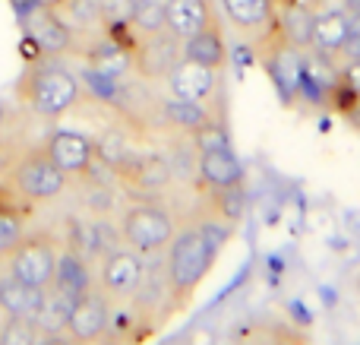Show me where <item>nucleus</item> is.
Wrapping results in <instances>:
<instances>
[{
	"label": "nucleus",
	"mask_w": 360,
	"mask_h": 345,
	"mask_svg": "<svg viewBox=\"0 0 360 345\" xmlns=\"http://www.w3.org/2000/svg\"><path fill=\"white\" fill-rule=\"evenodd\" d=\"M165 279H168V301L174 310H184L205 282L215 263L218 244L199 225H184L174 232L171 244L165 247Z\"/></svg>",
	"instance_id": "f257e3e1"
},
{
	"label": "nucleus",
	"mask_w": 360,
	"mask_h": 345,
	"mask_svg": "<svg viewBox=\"0 0 360 345\" xmlns=\"http://www.w3.org/2000/svg\"><path fill=\"white\" fill-rule=\"evenodd\" d=\"M165 29L177 35L180 42L190 38L193 32L205 29L209 23H218V10L212 0H162Z\"/></svg>",
	"instance_id": "ddd939ff"
},
{
	"label": "nucleus",
	"mask_w": 360,
	"mask_h": 345,
	"mask_svg": "<svg viewBox=\"0 0 360 345\" xmlns=\"http://www.w3.org/2000/svg\"><path fill=\"white\" fill-rule=\"evenodd\" d=\"M114 177L133 194H155V190L168 187L171 162L165 156H133Z\"/></svg>",
	"instance_id": "4468645a"
},
{
	"label": "nucleus",
	"mask_w": 360,
	"mask_h": 345,
	"mask_svg": "<svg viewBox=\"0 0 360 345\" xmlns=\"http://www.w3.org/2000/svg\"><path fill=\"white\" fill-rule=\"evenodd\" d=\"M338 76H342V82L351 89V92L360 95V57H354V61H348V63H342V67H338Z\"/></svg>",
	"instance_id": "bb28decb"
},
{
	"label": "nucleus",
	"mask_w": 360,
	"mask_h": 345,
	"mask_svg": "<svg viewBox=\"0 0 360 345\" xmlns=\"http://www.w3.org/2000/svg\"><path fill=\"white\" fill-rule=\"evenodd\" d=\"M48 289H54L57 295L63 298H79L82 291L95 289L92 285V270H89L86 257H82L79 251H60V257H57V266H54V279H51Z\"/></svg>",
	"instance_id": "f3484780"
},
{
	"label": "nucleus",
	"mask_w": 360,
	"mask_h": 345,
	"mask_svg": "<svg viewBox=\"0 0 360 345\" xmlns=\"http://www.w3.org/2000/svg\"><path fill=\"white\" fill-rule=\"evenodd\" d=\"M177 232V219L165 203L158 200H139L130 203L120 215V238L136 253H162L171 244Z\"/></svg>",
	"instance_id": "20e7f679"
},
{
	"label": "nucleus",
	"mask_w": 360,
	"mask_h": 345,
	"mask_svg": "<svg viewBox=\"0 0 360 345\" xmlns=\"http://www.w3.org/2000/svg\"><path fill=\"white\" fill-rule=\"evenodd\" d=\"M180 57L221 73V67L228 63V44H224V35H221V19L209 23L199 32H193L190 38H184V42H180Z\"/></svg>",
	"instance_id": "2eb2a0df"
},
{
	"label": "nucleus",
	"mask_w": 360,
	"mask_h": 345,
	"mask_svg": "<svg viewBox=\"0 0 360 345\" xmlns=\"http://www.w3.org/2000/svg\"><path fill=\"white\" fill-rule=\"evenodd\" d=\"M146 279V263L143 253L120 247V251H108L105 260L98 266V291L108 298L111 304H124L133 301Z\"/></svg>",
	"instance_id": "6e6552de"
},
{
	"label": "nucleus",
	"mask_w": 360,
	"mask_h": 345,
	"mask_svg": "<svg viewBox=\"0 0 360 345\" xmlns=\"http://www.w3.org/2000/svg\"><path fill=\"white\" fill-rule=\"evenodd\" d=\"M82 99V86L76 73H70L63 63L32 61L29 70L16 82V101L32 111L35 118H63Z\"/></svg>",
	"instance_id": "f03ea898"
},
{
	"label": "nucleus",
	"mask_w": 360,
	"mask_h": 345,
	"mask_svg": "<svg viewBox=\"0 0 360 345\" xmlns=\"http://www.w3.org/2000/svg\"><path fill=\"white\" fill-rule=\"evenodd\" d=\"M224 16L240 32H259L275 19V0H221Z\"/></svg>",
	"instance_id": "6ab92c4d"
},
{
	"label": "nucleus",
	"mask_w": 360,
	"mask_h": 345,
	"mask_svg": "<svg viewBox=\"0 0 360 345\" xmlns=\"http://www.w3.org/2000/svg\"><path fill=\"white\" fill-rule=\"evenodd\" d=\"M60 257L54 234L48 232H25L19 244L6 253V276L19 279V282L32 285V289H48L54 279V266Z\"/></svg>",
	"instance_id": "39448f33"
},
{
	"label": "nucleus",
	"mask_w": 360,
	"mask_h": 345,
	"mask_svg": "<svg viewBox=\"0 0 360 345\" xmlns=\"http://www.w3.org/2000/svg\"><path fill=\"white\" fill-rule=\"evenodd\" d=\"M345 10H348V13H360V0H345Z\"/></svg>",
	"instance_id": "c756f323"
},
{
	"label": "nucleus",
	"mask_w": 360,
	"mask_h": 345,
	"mask_svg": "<svg viewBox=\"0 0 360 345\" xmlns=\"http://www.w3.org/2000/svg\"><path fill=\"white\" fill-rule=\"evenodd\" d=\"M22 29H25V42H32L38 48L41 57H60V54H76L79 51V38L60 19V13L51 6L32 4L22 13Z\"/></svg>",
	"instance_id": "0eeeda50"
},
{
	"label": "nucleus",
	"mask_w": 360,
	"mask_h": 345,
	"mask_svg": "<svg viewBox=\"0 0 360 345\" xmlns=\"http://www.w3.org/2000/svg\"><path fill=\"white\" fill-rule=\"evenodd\" d=\"M35 345H79V342H76L67 330H60V333H41Z\"/></svg>",
	"instance_id": "cd10ccee"
},
{
	"label": "nucleus",
	"mask_w": 360,
	"mask_h": 345,
	"mask_svg": "<svg viewBox=\"0 0 360 345\" xmlns=\"http://www.w3.org/2000/svg\"><path fill=\"white\" fill-rule=\"evenodd\" d=\"M44 301V289H32V285L19 282L13 276H0V310L6 317H35Z\"/></svg>",
	"instance_id": "a211bd4d"
},
{
	"label": "nucleus",
	"mask_w": 360,
	"mask_h": 345,
	"mask_svg": "<svg viewBox=\"0 0 360 345\" xmlns=\"http://www.w3.org/2000/svg\"><path fill=\"white\" fill-rule=\"evenodd\" d=\"M348 25H351V13L345 6H329L323 13H313V48L310 51H319V54L335 61L338 51L345 48Z\"/></svg>",
	"instance_id": "dca6fc26"
},
{
	"label": "nucleus",
	"mask_w": 360,
	"mask_h": 345,
	"mask_svg": "<svg viewBox=\"0 0 360 345\" xmlns=\"http://www.w3.org/2000/svg\"><path fill=\"white\" fill-rule=\"evenodd\" d=\"M168 95L180 101H199V105H209L215 101V95L221 92V76L218 70L199 67V63H190L180 57L177 67L168 73Z\"/></svg>",
	"instance_id": "9b49d317"
},
{
	"label": "nucleus",
	"mask_w": 360,
	"mask_h": 345,
	"mask_svg": "<svg viewBox=\"0 0 360 345\" xmlns=\"http://www.w3.org/2000/svg\"><path fill=\"white\" fill-rule=\"evenodd\" d=\"M70 177L51 162V156L44 152V146H25L19 152V158L13 162L10 175H6L4 184H10L25 203L32 206H41V203H51L67 190Z\"/></svg>",
	"instance_id": "7ed1b4c3"
},
{
	"label": "nucleus",
	"mask_w": 360,
	"mask_h": 345,
	"mask_svg": "<svg viewBox=\"0 0 360 345\" xmlns=\"http://www.w3.org/2000/svg\"><path fill=\"white\" fill-rule=\"evenodd\" d=\"M180 61V38L168 29L136 35L130 44V70L143 82H165Z\"/></svg>",
	"instance_id": "423d86ee"
},
{
	"label": "nucleus",
	"mask_w": 360,
	"mask_h": 345,
	"mask_svg": "<svg viewBox=\"0 0 360 345\" xmlns=\"http://www.w3.org/2000/svg\"><path fill=\"white\" fill-rule=\"evenodd\" d=\"M133 156H136V152H133L130 139L120 130H108L95 139V162H98L101 168H108L111 175H117Z\"/></svg>",
	"instance_id": "5701e85b"
},
{
	"label": "nucleus",
	"mask_w": 360,
	"mask_h": 345,
	"mask_svg": "<svg viewBox=\"0 0 360 345\" xmlns=\"http://www.w3.org/2000/svg\"><path fill=\"white\" fill-rule=\"evenodd\" d=\"M162 118L165 124H171L180 133H196L202 124H209L212 118H218L209 105H199V101H180V99H168L162 105Z\"/></svg>",
	"instance_id": "4be33fe9"
},
{
	"label": "nucleus",
	"mask_w": 360,
	"mask_h": 345,
	"mask_svg": "<svg viewBox=\"0 0 360 345\" xmlns=\"http://www.w3.org/2000/svg\"><path fill=\"white\" fill-rule=\"evenodd\" d=\"M130 25L139 32V35L165 29L162 0H136V4H133V10H130Z\"/></svg>",
	"instance_id": "393cba45"
},
{
	"label": "nucleus",
	"mask_w": 360,
	"mask_h": 345,
	"mask_svg": "<svg viewBox=\"0 0 360 345\" xmlns=\"http://www.w3.org/2000/svg\"><path fill=\"white\" fill-rule=\"evenodd\" d=\"M111 308L114 304L101 295L98 289H89L82 291L79 298H73L70 304V314H67V333L73 336L79 345H95L101 342V336L108 333L111 327Z\"/></svg>",
	"instance_id": "1a4fd4ad"
},
{
	"label": "nucleus",
	"mask_w": 360,
	"mask_h": 345,
	"mask_svg": "<svg viewBox=\"0 0 360 345\" xmlns=\"http://www.w3.org/2000/svg\"><path fill=\"white\" fill-rule=\"evenodd\" d=\"M351 282H354V291H357V295H360V266H357V270H354V276H351Z\"/></svg>",
	"instance_id": "7c9ffc66"
},
{
	"label": "nucleus",
	"mask_w": 360,
	"mask_h": 345,
	"mask_svg": "<svg viewBox=\"0 0 360 345\" xmlns=\"http://www.w3.org/2000/svg\"><path fill=\"white\" fill-rule=\"evenodd\" d=\"M38 336L41 333L29 317H6L0 323V345H35Z\"/></svg>",
	"instance_id": "a878e982"
},
{
	"label": "nucleus",
	"mask_w": 360,
	"mask_h": 345,
	"mask_svg": "<svg viewBox=\"0 0 360 345\" xmlns=\"http://www.w3.org/2000/svg\"><path fill=\"white\" fill-rule=\"evenodd\" d=\"M193 152H196V175L202 181V187L212 190V187H228V184L243 181V165L231 143H215Z\"/></svg>",
	"instance_id": "f8f14e48"
},
{
	"label": "nucleus",
	"mask_w": 360,
	"mask_h": 345,
	"mask_svg": "<svg viewBox=\"0 0 360 345\" xmlns=\"http://www.w3.org/2000/svg\"><path fill=\"white\" fill-rule=\"evenodd\" d=\"M44 152L67 177H86L95 168V139L79 130H51Z\"/></svg>",
	"instance_id": "9d476101"
},
{
	"label": "nucleus",
	"mask_w": 360,
	"mask_h": 345,
	"mask_svg": "<svg viewBox=\"0 0 360 345\" xmlns=\"http://www.w3.org/2000/svg\"><path fill=\"white\" fill-rule=\"evenodd\" d=\"M70 298L57 295L54 289H44V301L38 308V314L32 317V323L38 327V333H60L67 330V314H70Z\"/></svg>",
	"instance_id": "b1692460"
},
{
	"label": "nucleus",
	"mask_w": 360,
	"mask_h": 345,
	"mask_svg": "<svg viewBox=\"0 0 360 345\" xmlns=\"http://www.w3.org/2000/svg\"><path fill=\"white\" fill-rule=\"evenodd\" d=\"M6 124H10V108H6L4 101H0V133L6 130Z\"/></svg>",
	"instance_id": "c85d7f7f"
},
{
	"label": "nucleus",
	"mask_w": 360,
	"mask_h": 345,
	"mask_svg": "<svg viewBox=\"0 0 360 345\" xmlns=\"http://www.w3.org/2000/svg\"><path fill=\"white\" fill-rule=\"evenodd\" d=\"M209 213L215 222L221 225H240L247 215V194H243V181L240 184H228V187H212L209 190Z\"/></svg>",
	"instance_id": "aec40b11"
},
{
	"label": "nucleus",
	"mask_w": 360,
	"mask_h": 345,
	"mask_svg": "<svg viewBox=\"0 0 360 345\" xmlns=\"http://www.w3.org/2000/svg\"><path fill=\"white\" fill-rule=\"evenodd\" d=\"M278 25H281V35L288 38L294 51L307 54L313 48V10L300 4H288L281 6V16H278Z\"/></svg>",
	"instance_id": "412c9836"
}]
</instances>
